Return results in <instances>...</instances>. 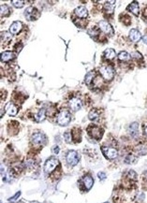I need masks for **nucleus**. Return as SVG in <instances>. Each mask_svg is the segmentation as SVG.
<instances>
[{"label":"nucleus","mask_w":147,"mask_h":203,"mask_svg":"<svg viewBox=\"0 0 147 203\" xmlns=\"http://www.w3.org/2000/svg\"><path fill=\"white\" fill-rule=\"evenodd\" d=\"M99 71H100V74L102 75V77L107 81H111L113 78L114 71H113V68L111 66L104 65L102 67H100Z\"/></svg>","instance_id":"obj_1"},{"label":"nucleus","mask_w":147,"mask_h":203,"mask_svg":"<svg viewBox=\"0 0 147 203\" xmlns=\"http://www.w3.org/2000/svg\"><path fill=\"white\" fill-rule=\"evenodd\" d=\"M59 165V161L57 158L51 157L45 162L44 165V171L46 173H51L52 171L56 169V168Z\"/></svg>","instance_id":"obj_2"},{"label":"nucleus","mask_w":147,"mask_h":203,"mask_svg":"<svg viewBox=\"0 0 147 203\" xmlns=\"http://www.w3.org/2000/svg\"><path fill=\"white\" fill-rule=\"evenodd\" d=\"M71 120L70 113L67 111H62L57 116V123L60 126H67Z\"/></svg>","instance_id":"obj_3"},{"label":"nucleus","mask_w":147,"mask_h":203,"mask_svg":"<svg viewBox=\"0 0 147 203\" xmlns=\"http://www.w3.org/2000/svg\"><path fill=\"white\" fill-rule=\"evenodd\" d=\"M67 163L69 166H76L79 162V154L75 151H69L67 154Z\"/></svg>","instance_id":"obj_4"},{"label":"nucleus","mask_w":147,"mask_h":203,"mask_svg":"<svg viewBox=\"0 0 147 203\" xmlns=\"http://www.w3.org/2000/svg\"><path fill=\"white\" fill-rule=\"evenodd\" d=\"M102 152L108 159H114L117 157V150L112 147H102Z\"/></svg>","instance_id":"obj_5"},{"label":"nucleus","mask_w":147,"mask_h":203,"mask_svg":"<svg viewBox=\"0 0 147 203\" xmlns=\"http://www.w3.org/2000/svg\"><path fill=\"white\" fill-rule=\"evenodd\" d=\"M98 25H99L100 29H101L104 33H106L108 35H112L113 34V28H112V26L108 22H106V21H100L98 22Z\"/></svg>","instance_id":"obj_6"},{"label":"nucleus","mask_w":147,"mask_h":203,"mask_svg":"<svg viewBox=\"0 0 147 203\" xmlns=\"http://www.w3.org/2000/svg\"><path fill=\"white\" fill-rule=\"evenodd\" d=\"M25 15L27 20L29 21H33L35 19L38 18V10L35 9V7H29L25 11Z\"/></svg>","instance_id":"obj_7"},{"label":"nucleus","mask_w":147,"mask_h":203,"mask_svg":"<svg viewBox=\"0 0 147 203\" xmlns=\"http://www.w3.org/2000/svg\"><path fill=\"white\" fill-rule=\"evenodd\" d=\"M69 107L73 111V112H77L79 111L82 108V101L80 98L78 97H73L69 100Z\"/></svg>","instance_id":"obj_8"},{"label":"nucleus","mask_w":147,"mask_h":203,"mask_svg":"<svg viewBox=\"0 0 147 203\" xmlns=\"http://www.w3.org/2000/svg\"><path fill=\"white\" fill-rule=\"evenodd\" d=\"M32 142L35 144H43L46 142V137L42 133H40V132H38V133L33 134V136H32Z\"/></svg>","instance_id":"obj_9"},{"label":"nucleus","mask_w":147,"mask_h":203,"mask_svg":"<svg viewBox=\"0 0 147 203\" xmlns=\"http://www.w3.org/2000/svg\"><path fill=\"white\" fill-rule=\"evenodd\" d=\"M129 38L132 41L137 42L142 40V34L137 29H131L129 32Z\"/></svg>","instance_id":"obj_10"},{"label":"nucleus","mask_w":147,"mask_h":203,"mask_svg":"<svg viewBox=\"0 0 147 203\" xmlns=\"http://www.w3.org/2000/svg\"><path fill=\"white\" fill-rule=\"evenodd\" d=\"M6 112H7V113L9 114V115L15 116V115L17 114V112H18V109H17V107L15 106L13 103L10 102V103H8L7 106H6Z\"/></svg>","instance_id":"obj_11"},{"label":"nucleus","mask_w":147,"mask_h":203,"mask_svg":"<svg viewBox=\"0 0 147 203\" xmlns=\"http://www.w3.org/2000/svg\"><path fill=\"white\" fill-rule=\"evenodd\" d=\"M22 27V25L21 22H14L10 27V33L13 34V35L17 34L18 32L21 31Z\"/></svg>","instance_id":"obj_12"},{"label":"nucleus","mask_w":147,"mask_h":203,"mask_svg":"<svg viewBox=\"0 0 147 203\" xmlns=\"http://www.w3.org/2000/svg\"><path fill=\"white\" fill-rule=\"evenodd\" d=\"M75 13H76L77 16L80 17V18H86L87 15H88L87 10L82 6H80V7H77V9H75Z\"/></svg>","instance_id":"obj_13"},{"label":"nucleus","mask_w":147,"mask_h":203,"mask_svg":"<svg viewBox=\"0 0 147 203\" xmlns=\"http://www.w3.org/2000/svg\"><path fill=\"white\" fill-rule=\"evenodd\" d=\"M138 127H139V124H138V123H136V122H134V123H132V124H130V126H129V127H128V132H129V134L132 136L133 138H136L137 136H138V134H139V129H138Z\"/></svg>","instance_id":"obj_14"},{"label":"nucleus","mask_w":147,"mask_h":203,"mask_svg":"<svg viewBox=\"0 0 147 203\" xmlns=\"http://www.w3.org/2000/svg\"><path fill=\"white\" fill-rule=\"evenodd\" d=\"M82 183L84 184V187H86L87 190H89V189H91L93 184H94V179H93L90 175H86V176L83 177Z\"/></svg>","instance_id":"obj_15"},{"label":"nucleus","mask_w":147,"mask_h":203,"mask_svg":"<svg viewBox=\"0 0 147 203\" xmlns=\"http://www.w3.org/2000/svg\"><path fill=\"white\" fill-rule=\"evenodd\" d=\"M128 10H130L131 12H132L134 15H136V16H138L139 12H140V9H139V4L136 1H133L132 3H131L128 7Z\"/></svg>","instance_id":"obj_16"},{"label":"nucleus","mask_w":147,"mask_h":203,"mask_svg":"<svg viewBox=\"0 0 147 203\" xmlns=\"http://www.w3.org/2000/svg\"><path fill=\"white\" fill-rule=\"evenodd\" d=\"M15 57L14 53L11 52H4L1 53V61L2 62H9Z\"/></svg>","instance_id":"obj_17"},{"label":"nucleus","mask_w":147,"mask_h":203,"mask_svg":"<svg viewBox=\"0 0 147 203\" xmlns=\"http://www.w3.org/2000/svg\"><path fill=\"white\" fill-rule=\"evenodd\" d=\"M104 10L108 14H112L113 13L114 10V1H111V2H107L104 5Z\"/></svg>","instance_id":"obj_18"},{"label":"nucleus","mask_w":147,"mask_h":203,"mask_svg":"<svg viewBox=\"0 0 147 203\" xmlns=\"http://www.w3.org/2000/svg\"><path fill=\"white\" fill-rule=\"evenodd\" d=\"M104 56L108 60H112L115 57V51L113 49H111V48L105 50V52H104Z\"/></svg>","instance_id":"obj_19"},{"label":"nucleus","mask_w":147,"mask_h":203,"mask_svg":"<svg viewBox=\"0 0 147 203\" xmlns=\"http://www.w3.org/2000/svg\"><path fill=\"white\" fill-rule=\"evenodd\" d=\"M45 117H46V112H45L44 109H41L40 111L38 112V113H36L35 119H36L37 122H41L45 119Z\"/></svg>","instance_id":"obj_20"},{"label":"nucleus","mask_w":147,"mask_h":203,"mask_svg":"<svg viewBox=\"0 0 147 203\" xmlns=\"http://www.w3.org/2000/svg\"><path fill=\"white\" fill-rule=\"evenodd\" d=\"M118 59L121 60V61H128L130 59V55L128 52L123 51V52H120L118 53Z\"/></svg>","instance_id":"obj_21"},{"label":"nucleus","mask_w":147,"mask_h":203,"mask_svg":"<svg viewBox=\"0 0 147 203\" xmlns=\"http://www.w3.org/2000/svg\"><path fill=\"white\" fill-rule=\"evenodd\" d=\"M98 117H99V112L98 110H95V109H94V110H92L89 112V114H88V118L90 120H92V121L97 120Z\"/></svg>","instance_id":"obj_22"},{"label":"nucleus","mask_w":147,"mask_h":203,"mask_svg":"<svg viewBox=\"0 0 147 203\" xmlns=\"http://www.w3.org/2000/svg\"><path fill=\"white\" fill-rule=\"evenodd\" d=\"M91 128V127H90ZM92 129V133H89L92 137H98V138H101L100 136V132H99V127H93Z\"/></svg>","instance_id":"obj_23"},{"label":"nucleus","mask_w":147,"mask_h":203,"mask_svg":"<svg viewBox=\"0 0 147 203\" xmlns=\"http://www.w3.org/2000/svg\"><path fill=\"white\" fill-rule=\"evenodd\" d=\"M94 75H95V73L93 72V71H90V72H88V73L86 74V79H84V81H86V82L87 84H90V83L92 82L93 79H94Z\"/></svg>","instance_id":"obj_24"},{"label":"nucleus","mask_w":147,"mask_h":203,"mask_svg":"<svg viewBox=\"0 0 147 203\" xmlns=\"http://www.w3.org/2000/svg\"><path fill=\"white\" fill-rule=\"evenodd\" d=\"M136 162H137V158L132 154L128 155V157L125 158V163H127V164H134Z\"/></svg>","instance_id":"obj_25"},{"label":"nucleus","mask_w":147,"mask_h":203,"mask_svg":"<svg viewBox=\"0 0 147 203\" xmlns=\"http://www.w3.org/2000/svg\"><path fill=\"white\" fill-rule=\"evenodd\" d=\"M10 9L7 5H2L1 6V15L2 16H7V15L10 14Z\"/></svg>","instance_id":"obj_26"},{"label":"nucleus","mask_w":147,"mask_h":203,"mask_svg":"<svg viewBox=\"0 0 147 203\" xmlns=\"http://www.w3.org/2000/svg\"><path fill=\"white\" fill-rule=\"evenodd\" d=\"M147 146H145V145H142V146H140L138 148V154H141V155H143V154H147Z\"/></svg>","instance_id":"obj_27"},{"label":"nucleus","mask_w":147,"mask_h":203,"mask_svg":"<svg viewBox=\"0 0 147 203\" xmlns=\"http://www.w3.org/2000/svg\"><path fill=\"white\" fill-rule=\"evenodd\" d=\"M12 5L15 7H24L25 2L22 1V0H13V1H12Z\"/></svg>","instance_id":"obj_28"},{"label":"nucleus","mask_w":147,"mask_h":203,"mask_svg":"<svg viewBox=\"0 0 147 203\" xmlns=\"http://www.w3.org/2000/svg\"><path fill=\"white\" fill-rule=\"evenodd\" d=\"M1 37H2V40H3V41H6V40H11L10 33H9V32H2V34H1Z\"/></svg>","instance_id":"obj_29"},{"label":"nucleus","mask_w":147,"mask_h":203,"mask_svg":"<svg viewBox=\"0 0 147 203\" xmlns=\"http://www.w3.org/2000/svg\"><path fill=\"white\" fill-rule=\"evenodd\" d=\"M64 139L66 140V142H68V143L71 142V134H70V132H66V133L64 134Z\"/></svg>","instance_id":"obj_30"},{"label":"nucleus","mask_w":147,"mask_h":203,"mask_svg":"<svg viewBox=\"0 0 147 203\" xmlns=\"http://www.w3.org/2000/svg\"><path fill=\"white\" fill-rule=\"evenodd\" d=\"M128 178H130V179H132V180H135L136 179V172L134 170H129L128 171Z\"/></svg>","instance_id":"obj_31"},{"label":"nucleus","mask_w":147,"mask_h":203,"mask_svg":"<svg viewBox=\"0 0 147 203\" xmlns=\"http://www.w3.org/2000/svg\"><path fill=\"white\" fill-rule=\"evenodd\" d=\"M88 34H89L90 36H92V37H96V36L98 34V32L97 30H95V29H94V30H93V29H90V30L88 31Z\"/></svg>","instance_id":"obj_32"},{"label":"nucleus","mask_w":147,"mask_h":203,"mask_svg":"<svg viewBox=\"0 0 147 203\" xmlns=\"http://www.w3.org/2000/svg\"><path fill=\"white\" fill-rule=\"evenodd\" d=\"M98 177L100 179V181H104L105 179H106V174H105L104 172H99V173L98 174Z\"/></svg>","instance_id":"obj_33"},{"label":"nucleus","mask_w":147,"mask_h":203,"mask_svg":"<svg viewBox=\"0 0 147 203\" xmlns=\"http://www.w3.org/2000/svg\"><path fill=\"white\" fill-rule=\"evenodd\" d=\"M52 152L53 153V154H57L58 153H59V147L56 145V146H53L52 147Z\"/></svg>","instance_id":"obj_34"},{"label":"nucleus","mask_w":147,"mask_h":203,"mask_svg":"<svg viewBox=\"0 0 147 203\" xmlns=\"http://www.w3.org/2000/svg\"><path fill=\"white\" fill-rule=\"evenodd\" d=\"M20 195H21V192H18V193H16V194L14 195V197H12V198H10V199H9V200H10V201H13V200H15V199H16L17 198H19V196H20Z\"/></svg>","instance_id":"obj_35"},{"label":"nucleus","mask_w":147,"mask_h":203,"mask_svg":"<svg viewBox=\"0 0 147 203\" xmlns=\"http://www.w3.org/2000/svg\"><path fill=\"white\" fill-rule=\"evenodd\" d=\"M133 56H134L135 58H140V59H142V54H141L140 52H133Z\"/></svg>","instance_id":"obj_36"},{"label":"nucleus","mask_w":147,"mask_h":203,"mask_svg":"<svg viewBox=\"0 0 147 203\" xmlns=\"http://www.w3.org/2000/svg\"><path fill=\"white\" fill-rule=\"evenodd\" d=\"M142 40H143V42H144L145 44H147V35H145V36L142 37Z\"/></svg>","instance_id":"obj_37"},{"label":"nucleus","mask_w":147,"mask_h":203,"mask_svg":"<svg viewBox=\"0 0 147 203\" xmlns=\"http://www.w3.org/2000/svg\"><path fill=\"white\" fill-rule=\"evenodd\" d=\"M144 135H145V136L147 137V127H146L144 128Z\"/></svg>","instance_id":"obj_38"},{"label":"nucleus","mask_w":147,"mask_h":203,"mask_svg":"<svg viewBox=\"0 0 147 203\" xmlns=\"http://www.w3.org/2000/svg\"><path fill=\"white\" fill-rule=\"evenodd\" d=\"M143 175H144L145 179H147V170H146V171H144V173H143Z\"/></svg>","instance_id":"obj_39"},{"label":"nucleus","mask_w":147,"mask_h":203,"mask_svg":"<svg viewBox=\"0 0 147 203\" xmlns=\"http://www.w3.org/2000/svg\"><path fill=\"white\" fill-rule=\"evenodd\" d=\"M107 203H108V202H107Z\"/></svg>","instance_id":"obj_40"}]
</instances>
